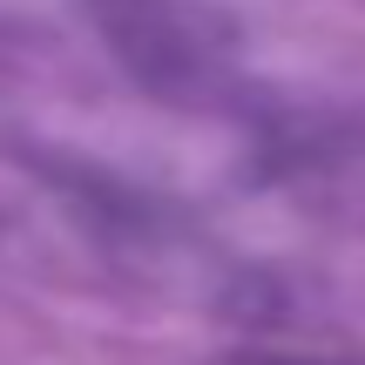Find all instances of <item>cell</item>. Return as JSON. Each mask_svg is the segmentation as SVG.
I'll return each mask as SVG.
<instances>
[{"instance_id":"1","label":"cell","mask_w":365,"mask_h":365,"mask_svg":"<svg viewBox=\"0 0 365 365\" xmlns=\"http://www.w3.org/2000/svg\"><path fill=\"white\" fill-rule=\"evenodd\" d=\"M250 365H298V359H250Z\"/></svg>"}]
</instances>
